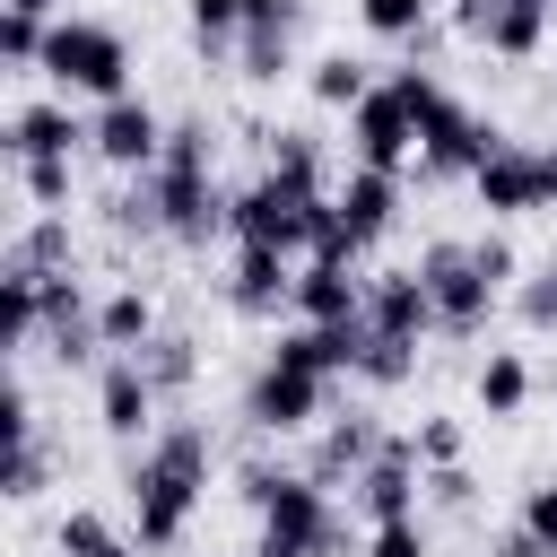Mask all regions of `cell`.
<instances>
[{
	"instance_id": "cell-1",
	"label": "cell",
	"mask_w": 557,
	"mask_h": 557,
	"mask_svg": "<svg viewBox=\"0 0 557 557\" xmlns=\"http://www.w3.org/2000/svg\"><path fill=\"white\" fill-rule=\"evenodd\" d=\"M200 496H209V426L200 418H174L131 461V531H139V548H174L191 531Z\"/></svg>"
},
{
	"instance_id": "cell-2",
	"label": "cell",
	"mask_w": 557,
	"mask_h": 557,
	"mask_svg": "<svg viewBox=\"0 0 557 557\" xmlns=\"http://www.w3.org/2000/svg\"><path fill=\"white\" fill-rule=\"evenodd\" d=\"M139 200H148V226L174 235V244H209L226 226V191L209 183V122L165 131V157L139 174Z\"/></svg>"
},
{
	"instance_id": "cell-3",
	"label": "cell",
	"mask_w": 557,
	"mask_h": 557,
	"mask_svg": "<svg viewBox=\"0 0 557 557\" xmlns=\"http://www.w3.org/2000/svg\"><path fill=\"white\" fill-rule=\"evenodd\" d=\"M244 505L261 513V548L252 557H322L339 540L331 479H313V470H244Z\"/></svg>"
},
{
	"instance_id": "cell-4",
	"label": "cell",
	"mask_w": 557,
	"mask_h": 557,
	"mask_svg": "<svg viewBox=\"0 0 557 557\" xmlns=\"http://www.w3.org/2000/svg\"><path fill=\"white\" fill-rule=\"evenodd\" d=\"M35 78H52L61 96L113 104V96H131V44L104 17H52V44H44V70Z\"/></svg>"
},
{
	"instance_id": "cell-5",
	"label": "cell",
	"mask_w": 557,
	"mask_h": 557,
	"mask_svg": "<svg viewBox=\"0 0 557 557\" xmlns=\"http://www.w3.org/2000/svg\"><path fill=\"white\" fill-rule=\"evenodd\" d=\"M418 278H426V296H435V331H487V313H496V278L479 270V244H461V235H444V244H426L418 252Z\"/></svg>"
},
{
	"instance_id": "cell-6",
	"label": "cell",
	"mask_w": 557,
	"mask_h": 557,
	"mask_svg": "<svg viewBox=\"0 0 557 557\" xmlns=\"http://www.w3.org/2000/svg\"><path fill=\"white\" fill-rule=\"evenodd\" d=\"M496 148H505V131H496L487 113H470L453 87L418 113V174H479Z\"/></svg>"
},
{
	"instance_id": "cell-7",
	"label": "cell",
	"mask_w": 557,
	"mask_h": 557,
	"mask_svg": "<svg viewBox=\"0 0 557 557\" xmlns=\"http://www.w3.org/2000/svg\"><path fill=\"white\" fill-rule=\"evenodd\" d=\"M470 191H479V209H487V218L548 209V200H557V148H522V139H505V148L470 174Z\"/></svg>"
},
{
	"instance_id": "cell-8",
	"label": "cell",
	"mask_w": 557,
	"mask_h": 557,
	"mask_svg": "<svg viewBox=\"0 0 557 557\" xmlns=\"http://www.w3.org/2000/svg\"><path fill=\"white\" fill-rule=\"evenodd\" d=\"M165 131H174V122H165V113H157L139 87L87 113V148H96L104 165H122V174H148V165L165 157Z\"/></svg>"
},
{
	"instance_id": "cell-9",
	"label": "cell",
	"mask_w": 557,
	"mask_h": 557,
	"mask_svg": "<svg viewBox=\"0 0 557 557\" xmlns=\"http://www.w3.org/2000/svg\"><path fill=\"white\" fill-rule=\"evenodd\" d=\"M348 165H383V174H409L418 165V113L400 104L392 78H374V96L348 113Z\"/></svg>"
},
{
	"instance_id": "cell-10",
	"label": "cell",
	"mask_w": 557,
	"mask_h": 557,
	"mask_svg": "<svg viewBox=\"0 0 557 557\" xmlns=\"http://www.w3.org/2000/svg\"><path fill=\"white\" fill-rule=\"evenodd\" d=\"M331 200V191H322ZM305 226H313V200H296V191H278L270 174L261 183H244V191H226V235L235 244H270V252H305Z\"/></svg>"
},
{
	"instance_id": "cell-11",
	"label": "cell",
	"mask_w": 557,
	"mask_h": 557,
	"mask_svg": "<svg viewBox=\"0 0 557 557\" xmlns=\"http://www.w3.org/2000/svg\"><path fill=\"white\" fill-rule=\"evenodd\" d=\"M322 409H331V383H322V374L261 357V374H252V392H244V418H252L261 435H305Z\"/></svg>"
},
{
	"instance_id": "cell-12",
	"label": "cell",
	"mask_w": 557,
	"mask_h": 557,
	"mask_svg": "<svg viewBox=\"0 0 557 557\" xmlns=\"http://www.w3.org/2000/svg\"><path fill=\"white\" fill-rule=\"evenodd\" d=\"M418 496H426V479H418V453H409V435H392L357 479H348V505L366 513V531L374 522H418Z\"/></svg>"
},
{
	"instance_id": "cell-13",
	"label": "cell",
	"mask_w": 557,
	"mask_h": 557,
	"mask_svg": "<svg viewBox=\"0 0 557 557\" xmlns=\"http://www.w3.org/2000/svg\"><path fill=\"white\" fill-rule=\"evenodd\" d=\"M96 426L122 435V444H139L157 426V374L139 357H104V374H96Z\"/></svg>"
},
{
	"instance_id": "cell-14",
	"label": "cell",
	"mask_w": 557,
	"mask_h": 557,
	"mask_svg": "<svg viewBox=\"0 0 557 557\" xmlns=\"http://www.w3.org/2000/svg\"><path fill=\"white\" fill-rule=\"evenodd\" d=\"M366 331L374 339H426L435 331V296L418 270H374L366 278Z\"/></svg>"
},
{
	"instance_id": "cell-15",
	"label": "cell",
	"mask_w": 557,
	"mask_h": 557,
	"mask_svg": "<svg viewBox=\"0 0 557 557\" xmlns=\"http://www.w3.org/2000/svg\"><path fill=\"white\" fill-rule=\"evenodd\" d=\"M0 139H9V165H26V157H70V148H87V122L70 113V96H26Z\"/></svg>"
},
{
	"instance_id": "cell-16",
	"label": "cell",
	"mask_w": 557,
	"mask_h": 557,
	"mask_svg": "<svg viewBox=\"0 0 557 557\" xmlns=\"http://www.w3.org/2000/svg\"><path fill=\"white\" fill-rule=\"evenodd\" d=\"M331 200H339V218H348L357 244H383L392 218H400V174H383V165H348Z\"/></svg>"
},
{
	"instance_id": "cell-17",
	"label": "cell",
	"mask_w": 557,
	"mask_h": 557,
	"mask_svg": "<svg viewBox=\"0 0 557 557\" xmlns=\"http://www.w3.org/2000/svg\"><path fill=\"white\" fill-rule=\"evenodd\" d=\"M296 296V252H270V244H235V278H226V305L235 313H278Z\"/></svg>"
},
{
	"instance_id": "cell-18",
	"label": "cell",
	"mask_w": 557,
	"mask_h": 557,
	"mask_svg": "<svg viewBox=\"0 0 557 557\" xmlns=\"http://www.w3.org/2000/svg\"><path fill=\"white\" fill-rule=\"evenodd\" d=\"M296 322H366V278L339 261H296Z\"/></svg>"
},
{
	"instance_id": "cell-19",
	"label": "cell",
	"mask_w": 557,
	"mask_h": 557,
	"mask_svg": "<svg viewBox=\"0 0 557 557\" xmlns=\"http://www.w3.org/2000/svg\"><path fill=\"white\" fill-rule=\"evenodd\" d=\"M470 400H479V418H522V400H531V357H522V348H487L479 374H470Z\"/></svg>"
},
{
	"instance_id": "cell-20",
	"label": "cell",
	"mask_w": 557,
	"mask_h": 557,
	"mask_svg": "<svg viewBox=\"0 0 557 557\" xmlns=\"http://www.w3.org/2000/svg\"><path fill=\"white\" fill-rule=\"evenodd\" d=\"M96 339H104L113 357H139V348L157 339V305H148V287H113V296L96 305Z\"/></svg>"
},
{
	"instance_id": "cell-21",
	"label": "cell",
	"mask_w": 557,
	"mask_h": 557,
	"mask_svg": "<svg viewBox=\"0 0 557 557\" xmlns=\"http://www.w3.org/2000/svg\"><path fill=\"white\" fill-rule=\"evenodd\" d=\"M496 61H531L548 44V0H496L487 9V35H479Z\"/></svg>"
},
{
	"instance_id": "cell-22",
	"label": "cell",
	"mask_w": 557,
	"mask_h": 557,
	"mask_svg": "<svg viewBox=\"0 0 557 557\" xmlns=\"http://www.w3.org/2000/svg\"><path fill=\"white\" fill-rule=\"evenodd\" d=\"M270 139V183L278 191H296V200H322V148H313V131H261Z\"/></svg>"
},
{
	"instance_id": "cell-23",
	"label": "cell",
	"mask_w": 557,
	"mask_h": 557,
	"mask_svg": "<svg viewBox=\"0 0 557 557\" xmlns=\"http://www.w3.org/2000/svg\"><path fill=\"white\" fill-rule=\"evenodd\" d=\"M305 87H313V104H331V113H357V104L374 96V70H366L357 52H322V61L305 70Z\"/></svg>"
},
{
	"instance_id": "cell-24",
	"label": "cell",
	"mask_w": 557,
	"mask_h": 557,
	"mask_svg": "<svg viewBox=\"0 0 557 557\" xmlns=\"http://www.w3.org/2000/svg\"><path fill=\"white\" fill-rule=\"evenodd\" d=\"M287 61H296V26H244V44H235L244 78H278Z\"/></svg>"
},
{
	"instance_id": "cell-25",
	"label": "cell",
	"mask_w": 557,
	"mask_h": 557,
	"mask_svg": "<svg viewBox=\"0 0 557 557\" xmlns=\"http://www.w3.org/2000/svg\"><path fill=\"white\" fill-rule=\"evenodd\" d=\"M418 374V339H374L366 331V357H357V383H374V392H400Z\"/></svg>"
},
{
	"instance_id": "cell-26",
	"label": "cell",
	"mask_w": 557,
	"mask_h": 557,
	"mask_svg": "<svg viewBox=\"0 0 557 557\" xmlns=\"http://www.w3.org/2000/svg\"><path fill=\"white\" fill-rule=\"evenodd\" d=\"M183 17H191L200 52H235L244 44V0H183Z\"/></svg>"
},
{
	"instance_id": "cell-27",
	"label": "cell",
	"mask_w": 557,
	"mask_h": 557,
	"mask_svg": "<svg viewBox=\"0 0 557 557\" xmlns=\"http://www.w3.org/2000/svg\"><path fill=\"white\" fill-rule=\"evenodd\" d=\"M44 44H52V17L0 9V61H9V70H44Z\"/></svg>"
},
{
	"instance_id": "cell-28",
	"label": "cell",
	"mask_w": 557,
	"mask_h": 557,
	"mask_svg": "<svg viewBox=\"0 0 557 557\" xmlns=\"http://www.w3.org/2000/svg\"><path fill=\"white\" fill-rule=\"evenodd\" d=\"M9 270H70V226H61V218H35V226L9 244Z\"/></svg>"
},
{
	"instance_id": "cell-29",
	"label": "cell",
	"mask_w": 557,
	"mask_h": 557,
	"mask_svg": "<svg viewBox=\"0 0 557 557\" xmlns=\"http://www.w3.org/2000/svg\"><path fill=\"white\" fill-rule=\"evenodd\" d=\"M426 9H435V0H357V26L383 35V44H409V35L426 26Z\"/></svg>"
},
{
	"instance_id": "cell-30",
	"label": "cell",
	"mask_w": 557,
	"mask_h": 557,
	"mask_svg": "<svg viewBox=\"0 0 557 557\" xmlns=\"http://www.w3.org/2000/svg\"><path fill=\"white\" fill-rule=\"evenodd\" d=\"M17 183H26V200H35L44 218H61V209H70V157H26V165H17Z\"/></svg>"
},
{
	"instance_id": "cell-31",
	"label": "cell",
	"mask_w": 557,
	"mask_h": 557,
	"mask_svg": "<svg viewBox=\"0 0 557 557\" xmlns=\"http://www.w3.org/2000/svg\"><path fill=\"white\" fill-rule=\"evenodd\" d=\"M52 540H61V557H113V548H122V531H113L104 513H61Z\"/></svg>"
},
{
	"instance_id": "cell-32",
	"label": "cell",
	"mask_w": 557,
	"mask_h": 557,
	"mask_svg": "<svg viewBox=\"0 0 557 557\" xmlns=\"http://www.w3.org/2000/svg\"><path fill=\"white\" fill-rule=\"evenodd\" d=\"M409 453H418V470H461V418H426L409 435Z\"/></svg>"
},
{
	"instance_id": "cell-33",
	"label": "cell",
	"mask_w": 557,
	"mask_h": 557,
	"mask_svg": "<svg viewBox=\"0 0 557 557\" xmlns=\"http://www.w3.org/2000/svg\"><path fill=\"white\" fill-rule=\"evenodd\" d=\"M139 366L157 374V392H174V383H191V339H174V331H157V339L139 348Z\"/></svg>"
},
{
	"instance_id": "cell-34",
	"label": "cell",
	"mask_w": 557,
	"mask_h": 557,
	"mask_svg": "<svg viewBox=\"0 0 557 557\" xmlns=\"http://www.w3.org/2000/svg\"><path fill=\"white\" fill-rule=\"evenodd\" d=\"M366 557H426V522H374Z\"/></svg>"
},
{
	"instance_id": "cell-35",
	"label": "cell",
	"mask_w": 557,
	"mask_h": 557,
	"mask_svg": "<svg viewBox=\"0 0 557 557\" xmlns=\"http://www.w3.org/2000/svg\"><path fill=\"white\" fill-rule=\"evenodd\" d=\"M522 531H531V540L557 557V479H540V487L522 496Z\"/></svg>"
},
{
	"instance_id": "cell-36",
	"label": "cell",
	"mask_w": 557,
	"mask_h": 557,
	"mask_svg": "<svg viewBox=\"0 0 557 557\" xmlns=\"http://www.w3.org/2000/svg\"><path fill=\"white\" fill-rule=\"evenodd\" d=\"M35 487H44V444L17 435V444H9V496H35Z\"/></svg>"
},
{
	"instance_id": "cell-37",
	"label": "cell",
	"mask_w": 557,
	"mask_h": 557,
	"mask_svg": "<svg viewBox=\"0 0 557 557\" xmlns=\"http://www.w3.org/2000/svg\"><path fill=\"white\" fill-rule=\"evenodd\" d=\"M470 244H479V270L505 287V278H513V244H505V235H470Z\"/></svg>"
},
{
	"instance_id": "cell-38",
	"label": "cell",
	"mask_w": 557,
	"mask_h": 557,
	"mask_svg": "<svg viewBox=\"0 0 557 557\" xmlns=\"http://www.w3.org/2000/svg\"><path fill=\"white\" fill-rule=\"evenodd\" d=\"M426 496L435 505H470V470H426Z\"/></svg>"
},
{
	"instance_id": "cell-39",
	"label": "cell",
	"mask_w": 557,
	"mask_h": 557,
	"mask_svg": "<svg viewBox=\"0 0 557 557\" xmlns=\"http://www.w3.org/2000/svg\"><path fill=\"white\" fill-rule=\"evenodd\" d=\"M305 0H244V26H296Z\"/></svg>"
},
{
	"instance_id": "cell-40",
	"label": "cell",
	"mask_w": 557,
	"mask_h": 557,
	"mask_svg": "<svg viewBox=\"0 0 557 557\" xmlns=\"http://www.w3.org/2000/svg\"><path fill=\"white\" fill-rule=\"evenodd\" d=\"M487 557H548V548H540V540L513 522V531H496V540H487Z\"/></svg>"
},
{
	"instance_id": "cell-41",
	"label": "cell",
	"mask_w": 557,
	"mask_h": 557,
	"mask_svg": "<svg viewBox=\"0 0 557 557\" xmlns=\"http://www.w3.org/2000/svg\"><path fill=\"white\" fill-rule=\"evenodd\" d=\"M487 9H496V0H453V26L479 44V35H487Z\"/></svg>"
},
{
	"instance_id": "cell-42",
	"label": "cell",
	"mask_w": 557,
	"mask_h": 557,
	"mask_svg": "<svg viewBox=\"0 0 557 557\" xmlns=\"http://www.w3.org/2000/svg\"><path fill=\"white\" fill-rule=\"evenodd\" d=\"M0 9H26V17H61V0H0Z\"/></svg>"
},
{
	"instance_id": "cell-43",
	"label": "cell",
	"mask_w": 557,
	"mask_h": 557,
	"mask_svg": "<svg viewBox=\"0 0 557 557\" xmlns=\"http://www.w3.org/2000/svg\"><path fill=\"white\" fill-rule=\"evenodd\" d=\"M540 278H548V287H557V261H548V270H540Z\"/></svg>"
},
{
	"instance_id": "cell-44",
	"label": "cell",
	"mask_w": 557,
	"mask_h": 557,
	"mask_svg": "<svg viewBox=\"0 0 557 557\" xmlns=\"http://www.w3.org/2000/svg\"><path fill=\"white\" fill-rule=\"evenodd\" d=\"M548 9H557V0H548Z\"/></svg>"
}]
</instances>
